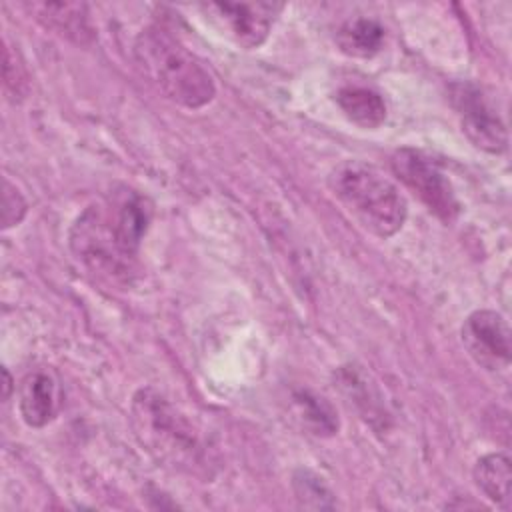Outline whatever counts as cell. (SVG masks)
I'll return each mask as SVG.
<instances>
[{
  "label": "cell",
  "mask_w": 512,
  "mask_h": 512,
  "mask_svg": "<svg viewBox=\"0 0 512 512\" xmlns=\"http://www.w3.org/2000/svg\"><path fill=\"white\" fill-rule=\"evenodd\" d=\"M386 30L376 18L354 16L336 30V46L350 58H372L384 48Z\"/></svg>",
  "instance_id": "obj_14"
},
{
  "label": "cell",
  "mask_w": 512,
  "mask_h": 512,
  "mask_svg": "<svg viewBox=\"0 0 512 512\" xmlns=\"http://www.w3.org/2000/svg\"><path fill=\"white\" fill-rule=\"evenodd\" d=\"M26 212H28L26 198L8 178H4V182H2V226H4V230L18 226L24 220Z\"/></svg>",
  "instance_id": "obj_18"
},
{
  "label": "cell",
  "mask_w": 512,
  "mask_h": 512,
  "mask_svg": "<svg viewBox=\"0 0 512 512\" xmlns=\"http://www.w3.org/2000/svg\"><path fill=\"white\" fill-rule=\"evenodd\" d=\"M292 490L302 508L330 510L336 506L334 494L322 476L308 468H298L292 474Z\"/></svg>",
  "instance_id": "obj_16"
},
{
  "label": "cell",
  "mask_w": 512,
  "mask_h": 512,
  "mask_svg": "<svg viewBox=\"0 0 512 512\" xmlns=\"http://www.w3.org/2000/svg\"><path fill=\"white\" fill-rule=\"evenodd\" d=\"M28 10L44 26L76 44H90L94 38L88 6L82 2H34Z\"/></svg>",
  "instance_id": "obj_11"
},
{
  "label": "cell",
  "mask_w": 512,
  "mask_h": 512,
  "mask_svg": "<svg viewBox=\"0 0 512 512\" xmlns=\"http://www.w3.org/2000/svg\"><path fill=\"white\" fill-rule=\"evenodd\" d=\"M130 422L138 442L164 466L198 476L208 472L210 458L198 430L158 390L134 392Z\"/></svg>",
  "instance_id": "obj_2"
},
{
  "label": "cell",
  "mask_w": 512,
  "mask_h": 512,
  "mask_svg": "<svg viewBox=\"0 0 512 512\" xmlns=\"http://www.w3.org/2000/svg\"><path fill=\"white\" fill-rule=\"evenodd\" d=\"M2 376H4V384H2V388H4V392H2V400L6 402L8 398H10V392H12V376H10V372L4 368L2 370Z\"/></svg>",
  "instance_id": "obj_19"
},
{
  "label": "cell",
  "mask_w": 512,
  "mask_h": 512,
  "mask_svg": "<svg viewBox=\"0 0 512 512\" xmlns=\"http://www.w3.org/2000/svg\"><path fill=\"white\" fill-rule=\"evenodd\" d=\"M472 478L486 500L508 510L512 466H510V458L506 454L490 452V454L480 456L472 468Z\"/></svg>",
  "instance_id": "obj_15"
},
{
  "label": "cell",
  "mask_w": 512,
  "mask_h": 512,
  "mask_svg": "<svg viewBox=\"0 0 512 512\" xmlns=\"http://www.w3.org/2000/svg\"><path fill=\"white\" fill-rule=\"evenodd\" d=\"M132 54L140 74L174 104L198 110L214 100L216 82L210 70L166 28H144Z\"/></svg>",
  "instance_id": "obj_1"
},
{
  "label": "cell",
  "mask_w": 512,
  "mask_h": 512,
  "mask_svg": "<svg viewBox=\"0 0 512 512\" xmlns=\"http://www.w3.org/2000/svg\"><path fill=\"white\" fill-rule=\"evenodd\" d=\"M4 90L16 102L28 92V72L18 54L8 42L4 44Z\"/></svg>",
  "instance_id": "obj_17"
},
{
  "label": "cell",
  "mask_w": 512,
  "mask_h": 512,
  "mask_svg": "<svg viewBox=\"0 0 512 512\" xmlns=\"http://www.w3.org/2000/svg\"><path fill=\"white\" fill-rule=\"evenodd\" d=\"M396 178L418 196V200L442 222H454L460 214V202L444 170L422 150L404 146L390 156Z\"/></svg>",
  "instance_id": "obj_5"
},
{
  "label": "cell",
  "mask_w": 512,
  "mask_h": 512,
  "mask_svg": "<svg viewBox=\"0 0 512 512\" xmlns=\"http://www.w3.org/2000/svg\"><path fill=\"white\" fill-rule=\"evenodd\" d=\"M328 186L344 210L378 238L394 236L408 218L404 194L372 164L346 160L330 172Z\"/></svg>",
  "instance_id": "obj_3"
},
{
  "label": "cell",
  "mask_w": 512,
  "mask_h": 512,
  "mask_svg": "<svg viewBox=\"0 0 512 512\" xmlns=\"http://www.w3.org/2000/svg\"><path fill=\"white\" fill-rule=\"evenodd\" d=\"M62 404V388L56 374L48 368L28 372L18 390V410L26 426L44 428L50 424Z\"/></svg>",
  "instance_id": "obj_9"
},
{
  "label": "cell",
  "mask_w": 512,
  "mask_h": 512,
  "mask_svg": "<svg viewBox=\"0 0 512 512\" xmlns=\"http://www.w3.org/2000/svg\"><path fill=\"white\" fill-rule=\"evenodd\" d=\"M452 102L460 116L464 136L488 154H502L508 146V134L496 108L474 84L452 86Z\"/></svg>",
  "instance_id": "obj_8"
},
{
  "label": "cell",
  "mask_w": 512,
  "mask_h": 512,
  "mask_svg": "<svg viewBox=\"0 0 512 512\" xmlns=\"http://www.w3.org/2000/svg\"><path fill=\"white\" fill-rule=\"evenodd\" d=\"M290 408L296 422L312 436L330 438L340 428L336 408L322 394L306 388L294 390L290 396Z\"/></svg>",
  "instance_id": "obj_12"
},
{
  "label": "cell",
  "mask_w": 512,
  "mask_h": 512,
  "mask_svg": "<svg viewBox=\"0 0 512 512\" xmlns=\"http://www.w3.org/2000/svg\"><path fill=\"white\" fill-rule=\"evenodd\" d=\"M206 20L228 40L244 50L262 46L272 30L276 16L284 10L282 2H204L200 4Z\"/></svg>",
  "instance_id": "obj_6"
},
{
  "label": "cell",
  "mask_w": 512,
  "mask_h": 512,
  "mask_svg": "<svg viewBox=\"0 0 512 512\" xmlns=\"http://www.w3.org/2000/svg\"><path fill=\"white\" fill-rule=\"evenodd\" d=\"M506 318L490 308L470 312L460 328V340L468 356L488 372H502L510 366L512 340Z\"/></svg>",
  "instance_id": "obj_7"
},
{
  "label": "cell",
  "mask_w": 512,
  "mask_h": 512,
  "mask_svg": "<svg viewBox=\"0 0 512 512\" xmlns=\"http://www.w3.org/2000/svg\"><path fill=\"white\" fill-rule=\"evenodd\" d=\"M106 206L122 242L128 250L138 254V248L152 222L154 210L150 200L136 190L122 188L120 192H114V196H110Z\"/></svg>",
  "instance_id": "obj_10"
},
{
  "label": "cell",
  "mask_w": 512,
  "mask_h": 512,
  "mask_svg": "<svg viewBox=\"0 0 512 512\" xmlns=\"http://www.w3.org/2000/svg\"><path fill=\"white\" fill-rule=\"evenodd\" d=\"M68 244L74 258L100 280L128 286L138 276V254L122 242L106 204H92L74 220Z\"/></svg>",
  "instance_id": "obj_4"
},
{
  "label": "cell",
  "mask_w": 512,
  "mask_h": 512,
  "mask_svg": "<svg viewBox=\"0 0 512 512\" xmlns=\"http://www.w3.org/2000/svg\"><path fill=\"white\" fill-rule=\"evenodd\" d=\"M340 112L356 126L374 130L386 122V102L384 98L366 86H342L334 94Z\"/></svg>",
  "instance_id": "obj_13"
}]
</instances>
